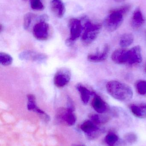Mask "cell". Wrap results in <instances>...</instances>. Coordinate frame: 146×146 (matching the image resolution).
I'll return each mask as SVG.
<instances>
[{"label": "cell", "instance_id": "obj_1", "mask_svg": "<svg viewBox=\"0 0 146 146\" xmlns=\"http://www.w3.org/2000/svg\"><path fill=\"white\" fill-rule=\"evenodd\" d=\"M107 92L112 98L122 102L129 101L133 97L131 88L125 83L116 80H111L106 85Z\"/></svg>", "mask_w": 146, "mask_h": 146}, {"label": "cell", "instance_id": "obj_2", "mask_svg": "<svg viewBox=\"0 0 146 146\" xmlns=\"http://www.w3.org/2000/svg\"><path fill=\"white\" fill-rule=\"evenodd\" d=\"M131 7L130 4H126L111 10L104 21L105 29L109 32L117 30L122 24L124 16L129 12Z\"/></svg>", "mask_w": 146, "mask_h": 146}, {"label": "cell", "instance_id": "obj_3", "mask_svg": "<svg viewBox=\"0 0 146 146\" xmlns=\"http://www.w3.org/2000/svg\"><path fill=\"white\" fill-rule=\"evenodd\" d=\"M102 28V25L95 24L87 20L84 24V32L81 36V41L85 45H89L97 37Z\"/></svg>", "mask_w": 146, "mask_h": 146}, {"label": "cell", "instance_id": "obj_4", "mask_svg": "<svg viewBox=\"0 0 146 146\" xmlns=\"http://www.w3.org/2000/svg\"><path fill=\"white\" fill-rule=\"evenodd\" d=\"M70 29V37L67 39L66 44L67 46H71L73 45L75 41L77 40L81 35L83 27L81 21L76 19L70 20L69 22Z\"/></svg>", "mask_w": 146, "mask_h": 146}, {"label": "cell", "instance_id": "obj_5", "mask_svg": "<svg viewBox=\"0 0 146 146\" xmlns=\"http://www.w3.org/2000/svg\"><path fill=\"white\" fill-rule=\"evenodd\" d=\"M49 24L44 21H39L35 24L33 29V33L34 37L40 41H44L48 39L49 36Z\"/></svg>", "mask_w": 146, "mask_h": 146}, {"label": "cell", "instance_id": "obj_6", "mask_svg": "<svg viewBox=\"0 0 146 146\" xmlns=\"http://www.w3.org/2000/svg\"><path fill=\"white\" fill-rule=\"evenodd\" d=\"M73 111L68 108H60L57 113V118L61 122L68 126H73L74 125L76 120Z\"/></svg>", "mask_w": 146, "mask_h": 146}, {"label": "cell", "instance_id": "obj_7", "mask_svg": "<svg viewBox=\"0 0 146 146\" xmlns=\"http://www.w3.org/2000/svg\"><path fill=\"white\" fill-rule=\"evenodd\" d=\"M71 77V72L69 69L61 68L57 72L54 76V84L59 88L64 87L69 83Z\"/></svg>", "mask_w": 146, "mask_h": 146}, {"label": "cell", "instance_id": "obj_8", "mask_svg": "<svg viewBox=\"0 0 146 146\" xmlns=\"http://www.w3.org/2000/svg\"><path fill=\"white\" fill-rule=\"evenodd\" d=\"M19 58L22 60L42 63L47 60V56L45 54L31 50L22 51L19 55Z\"/></svg>", "mask_w": 146, "mask_h": 146}, {"label": "cell", "instance_id": "obj_9", "mask_svg": "<svg viewBox=\"0 0 146 146\" xmlns=\"http://www.w3.org/2000/svg\"><path fill=\"white\" fill-rule=\"evenodd\" d=\"M142 60L141 48L140 46H135L129 50L128 64L131 66L138 65L141 63Z\"/></svg>", "mask_w": 146, "mask_h": 146}, {"label": "cell", "instance_id": "obj_10", "mask_svg": "<svg viewBox=\"0 0 146 146\" xmlns=\"http://www.w3.org/2000/svg\"><path fill=\"white\" fill-rule=\"evenodd\" d=\"M93 95H94V98L92 101V106L94 110L99 113L107 112L109 108L108 104L95 92Z\"/></svg>", "mask_w": 146, "mask_h": 146}, {"label": "cell", "instance_id": "obj_11", "mask_svg": "<svg viewBox=\"0 0 146 146\" xmlns=\"http://www.w3.org/2000/svg\"><path fill=\"white\" fill-rule=\"evenodd\" d=\"M129 50L125 49H119L115 50L111 56V59L115 63L118 64L127 63Z\"/></svg>", "mask_w": 146, "mask_h": 146}, {"label": "cell", "instance_id": "obj_12", "mask_svg": "<svg viewBox=\"0 0 146 146\" xmlns=\"http://www.w3.org/2000/svg\"><path fill=\"white\" fill-rule=\"evenodd\" d=\"M110 48L108 44L105 45L102 52L95 54H91L87 56V60L93 62H102L105 60L108 56Z\"/></svg>", "mask_w": 146, "mask_h": 146}, {"label": "cell", "instance_id": "obj_13", "mask_svg": "<svg viewBox=\"0 0 146 146\" xmlns=\"http://www.w3.org/2000/svg\"><path fill=\"white\" fill-rule=\"evenodd\" d=\"M51 8L57 17L62 18L66 11L65 5L62 0H52L50 3Z\"/></svg>", "mask_w": 146, "mask_h": 146}, {"label": "cell", "instance_id": "obj_14", "mask_svg": "<svg viewBox=\"0 0 146 146\" xmlns=\"http://www.w3.org/2000/svg\"><path fill=\"white\" fill-rule=\"evenodd\" d=\"M145 19L139 7L137 8L133 14L131 24L133 28L137 29L141 27L145 23Z\"/></svg>", "mask_w": 146, "mask_h": 146}, {"label": "cell", "instance_id": "obj_15", "mask_svg": "<svg viewBox=\"0 0 146 146\" xmlns=\"http://www.w3.org/2000/svg\"><path fill=\"white\" fill-rule=\"evenodd\" d=\"M129 109L133 115L140 118H146V104H131Z\"/></svg>", "mask_w": 146, "mask_h": 146}, {"label": "cell", "instance_id": "obj_16", "mask_svg": "<svg viewBox=\"0 0 146 146\" xmlns=\"http://www.w3.org/2000/svg\"><path fill=\"white\" fill-rule=\"evenodd\" d=\"M76 88L79 93L81 101L83 104H87L90 100L91 96L93 95L94 92L90 91L86 87L81 84L77 85Z\"/></svg>", "mask_w": 146, "mask_h": 146}, {"label": "cell", "instance_id": "obj_17", "mask_svg": "<svg viewBox=\"0 0 146 146\" xmlns=\"http://www.w3.org/2000/svg\"><path fill=\"white\" fill-rule=\"evenodd\" d=\"M81 128L88 135L98 130L99 128L91 121H87L81 125Z\"/></svg>", "mask_w": 146, "mask_h": 146}, {"label": "cell", "instance_id": "obj_18", "mask_svg": "<svg viewBox=\"0 0 146 146\" xmlns=\"http://www.w3.org/2000/svg\"><path fill=\"white\" fill-rule=\"evenodd\" d=\"M134 37L133 34L127 33L123 35L120 38V44L122 48H126L131 45L133 42Z\"/></svg>", "mask_w": 146, "mask_h": 146}, {"label": "cell", "instance_id": "obj_19", "mask_svg": "<svg viewBox=\"0 0 146 146\" xmlns=\"http://www.w3.org/2000/svg\"><path fill=\"white\" fill-rule=\"evenodd\" d=\"M37 17L36 15L31 13H27L25 14L23 19V27L25 30L29 29L33 19Z\"/></svg>", "mask_w": 146, "mask_h": 146}, {"label": "cell", "instance_id": "obj_20", "mask_svg": "<svg viewBox=\"0 0 146 146\" xmlns=\"http://www.w3.org/2000/svg\"><path fill=\"white\" fill-rule=\"evenodd\" d=\"M13 59L11 56L4 52L0 53V63L3 66H9L12 64Z\"/></svg>", "mask_w": 146, "mask_h": 146}, {"label": "cell", "instance_id": "obj_21", "mask_svg": "<svg viewBox=\"0 0 146 146\" xmlns=\"http://www.w3.org/2000/svg\"><path fill=\"white\" fill-rule=\"evenodd\" d=\"M135 88L139 94L146 97V81L139 80L135 83Z\"/></svg>", "mask_w": 146, "mask_h": 146}, {"label": "cell", "instance_id": "obj_22", "mask_svg": "<svg viewBox=\"0 0 146 146\" xmlns=\"http://www.w3.org/2000/svg\"><path fill=\"white\" fill-rule=\"evenodd\" d=\"M89 117L91 119V121L97 125H99L102 123H105L109 120L108 117H100L98 115L95 114H91L89 115Z\"/></svg>", "mask_w": 146, "mask_h": 146}, {"label": "cell", "instance_id": "obj_23", "mask_svg": "<svg viewBox=\"0 0 146 146\" xmlns=\"http://www.w3.org/2000/svg\"><path fill=\"white\" fill-rule=\"evenodd\" d=\"M119 138L114 133L108 134L105 138V141L109 146H114L118 142Z\"/></svg>", "mask_w": 146, "mask_h": 146}, {"label": "cell", "instance_id": "obj_24", "mask_svg": "<svg viewBox=\"0 0 146 146\" xmlns=\"http://www.w3.org/2000/svg\"><path fill=\"white\" fill-rule=\"evenodd\" d=\"M27 110L33 111L35 108L37 106L36 104V98L33 94H29L27 96Z\"/></svg>", "mask_w": 146, "mask_h": 146}, {"label": "cell", "instance_id": "obj_25", "mask_svg": "<svg viewBox=\"0 0 146 146\" xmlns=\"http://www.w3.org/2000/svg\"><path fill=\"white\" fill-rule=\"evenodd\" d=\"M31 7L37 10H42L44 8L43 4L41 0H30Z\"/></svg>", "mask_w": 146, "mask_h": 146}, {"label": "cell", "instance_id": "obj_26", "mask_svg": "<svg viewBox=\"0 0 146 146\" xmlns=\"http://www.w3.org/2000/svg\"><path fill=\"white\" fill-rule=\"evenodd\" d=\"M124 139L127 142L132 144L136 142L138 139V137L134 133H129L125 135Z\"/></svg>", "mask_w": 146, "mask_h": 146}, {"label": "cell", "instance_id": "obj_27", "mask_svg": "<svg viewBox=\"0 0 146 146\" xmlns=\"http://www.w3.org/2000/svg\"><path fill=\"white\" fill-rule=\"evenodd\" d=\"M115 1L117 2H122L124 0H115Z\"/></svg>", "mask_w": 146, "mask_h": 146}, {"label": "cell", "instance_id": "obj_28", "mask_svg": "<svg viewBox=\"0 0 146 146\" xmlns=\"http://www.w3.org/2000/svg\"><path fill=\"white\" fill-rule=\"evenodd\" d=\"M3 30V26L1 24V25H0V31H1V32Z\"/></svg>", "mask_w": 146, "mask_h": 146}, {"label": "cell", "instance_id": "obj_29", "mask_svg": "<svg viewBox=\"0 0 146 146\" xmlns=\"http://www.w3.org/2000/svg\"><path fill=\"white\" fill-rule=\"evenodd\" d=\"M72 146H82L79 145H72Z\"/></svg>", "mask_w": 146, "mask_h": 146}, {"label": "cell", "instance_id": "obj_30", "mask_svg": "<svg viewBox=\"0 0 146 146\" xmlns=\"http://www.w3.org/2000/svg\"><path fill=\"white\" fill-rule=\"evenodd\" d=\"M145 72H146V63L145 64Z\"/></svg>", "mask_w": 146, "mask_h": 146}, {"label": "cell", "instance_id": "obj_31", "mask_svg": "<svg viewBox=\"0 0 146 146\" xmlns=\"http://www.w3.org/2000/svg\"><path fill=\"white\" fill-rule=\"evenodd\" d=\"M22 1H28V0H22Z\"/></svg>", "mask_w": 146, "mask_h": 146}]
</instances>
